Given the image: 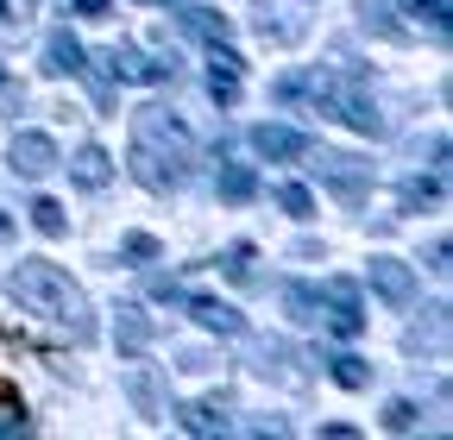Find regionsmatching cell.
<instances>
[{
    "mask_svg": "<svg viewBox=\"0 0 453 440\" xmlns=\"http://www.w3.org/2000/svg\"><path fill=\"white\" fill-rule=\"evenodd\" d=\"M189 157H196V139L177 114H164V107H139L133 120V177L157 195L183 189L189 183Z\"/></svg>",
    "mask_w": 453,
    "mask_h": 440,
    "instance_id": "1",
    "label": "cell"
},
{
    "mask_svg": "<svg viewBox=\"0 0 453 440\" xmlns=\"http://www.w3.org/2000/svg\"><path fill=\"white\" fill-rule=\"evenodd\" d=\"M7 290H13V302L26 308V315H44V321H57L64 334L76 340V346H88L95 340V321H88V296L64 277L57 264H44V258H19L13 264V277H7Z\"/></svg>",
    "mask_w": 453,
    "mask_h": 440,
    "instance_id": "2",
    "label": "cell"
},
{
    "mask_svg": "<svg viewBox=\"0 0 453 440\" xmlns=\"http://www.w3.org/2000/svg\"><path fill=\"white\" fill-rule=\"evenodd\" d=\"M303 95H315V107L321 114H340L353 133H365V139H378L384 133V114L372 107V95H365V82L359 76H283L277 82V101H303Z\"/></svg>",
    "mask_w": 453,
    "mask_h": 440,
    "instance_id": "3",
    "label": "cell"
},
{
    "mask_svg": "<svg viewBox=\"0 0 453 440\" xmlns=\"http://www.w3.org/2000/svg\"><path fill=\"white\" fill-rule=\"evenodd\" d=\"M101 76L107 82H145V88H157V82H177V64L145 57L139 44H107L101 50Z\"/></svg>",
    "mask_w": 453,
    "mask_h": 440,
    "instance_id": "4",
    "label": "cell"
},
{
    "mask_svg": "<svg viewBox=\"0 0 453 440\" xmlns=\"http://www.w3.org/2000/svg\"><path fill=\"white\" fill-rule=\"evenodd\" d=\"M321 308H327L321 321L334 327V334H340V340H353V334H359V327H365V308H359V290H353L347 277H327V290H321Z\"/></svg>",
    "mask_w": 453,
    "mask_h": 440,
    "instance_id": "5",
    "label": "cell"
},
{
    "mask_svg": "<svg viewBox=\"0 0 453 440\" xmlns=\"http://www.w3.org/2000/svg\"><path fill=\"white\" fill-rule=\"evenodd\" d=\"M365 277H372V290H378L390 308H410V302H416V270H410L403 258H372Z\"/></svg>",
    "mask_w": 453,
    "mask_h": 440,
    "instance_id": "6",
    "label": "cell"
},
{
    "mask_svg": "<svg viewBox=\"0 0 453 440\" xmlns=\"http://www.w3.org/2000/svg\"><path fill=\"white\" fill-rule=\"evenodd\" d=\"M252 151L258 157H271V163H290V157H309L315 151V139L309 133H296V126H252Z\"/></svg>",
    "mask_w": 453,
    "mask_h": 440,
    "instance_id": "7",
    "label": "cell"
},
{
    "mask_svg": "<svg viewBox=\"0 0 453 440\" xmlns=\"http://www.w3.org/2000/svg\"><path fill=\"white\" fill-rule=\"evenodd\" d=\"M57 163H64V157H57L50 133H19L13 139V177H50Z\"/></svg>",
    "mask_w": 453,
    "mask_h": 440,
    "instance_id": "8",
    "label": "cell"
},
{
    "mask_svg": "<svg viewBox=\"0 0 453 440\" xmlns=\"http://www.w3.org/2000/svg\"><path fill=\"white\" fill-rule=\"evenodd\" d=\"M183 308L208 327V334H220V340H240L246 334V315L234 302H220V296H183Z\"/></svg>",
    "mask_w": 453,
    "mask_h": 440,
    "instance_id": "9",
    "label": "cell"
},
{
    "mask_svg": "<svg viewBox=\"0 0 453 440\" xmlns=\"http://www.w3.org/2000/svg\"><path fill=\"white\" fill-rule=\"evenodd\" d=\"M82 70H88V50L70 32H50L44 38V76H82Z\"/></svg>",
    "mask_w": 453,
    "mask_h": 440,
    "instance_id": "10",
    "label": "cell"
},
{
    "mask_svg": "<svg viewBox=\"0 0 453 440\" xmlns=\"http://www.w3.org/2000/svg\"><path fill=\"white\" fill-rule=\"evenodd\" d=\"M315 171H327V183L340 189V201H365V171H359V157H340V151H321Z\"/></svg>",
    "mask_w": 453,
    "mask_h": 440,
    "instance_id": "11",
    "label": "cell"
},
{
    "mask_svg": "<svg viewBox=\"0 0 453 440\" xmlns=\"http://www.w3.org/2000/svg\"><path fill=\"white\" fill-rule=\"evenodd\" d=\"M208 95H214L220 107L240 101V57H234L226 44H214V57H208Z\"/></svg>",
    "mask_w": 453,
    "mask_h": 440,
    "instance_id": "12",
    "label": "cell"
},
{
    "mask_svg": "<svg viewBox=\"0 0 453 440\" xmlns=\"http://www.w3.org/2000/svg\"><path fill=\"white\" fill-rule=\"evenodd\" d=\"M70 177H76L82 189H107V183H113V157H107L101 145H82V151L70 157Z\"/></svg>",
    "mask_w": 453,
    "mask_h": 440,
    "instance_id": "13",
    "label": "cell"
},
{
    "mask_svg": "<svg viewBox=\"0 0 453 440\" xmlns=\"http://www.w3.org/2000/svg\"><path fill=\"white\" fill-rule=\"evenodd\" d=\"M214 189H220V201H234V208L258 201V177L246 171V163H220V177H214Z\"/></svg>",
    "mask_w": 453,
    "mask_h": 440,
    "instance_id": "14",
    "label": "cell"
},
{
    "mask_svg": "<svg viewBox=\"0 0 453 440\" xmlns=\"http://www.w3.org/2000/svg\"><path fill=\"white\" fill-rule=\"evenodd\" d=\"M113 334H120V353H127V359H139V353L151 346V321H145V308H133V302H127Z\"/></svg>",
    "mask_w": 453,
    "mask_h": 440,
    "instance_id": "15",
    "label": "cell"
},
{
    "mask_svg": "<svg viewBox=\"0 0 453 440\" xmlns=\"http://www.w3.org/2000/svg\"><path fill=\"white\" fill-rule=\"evenodd\" d=\"M283 308H290V321H303V327H321V290H309V284H290L283 290Z\"/></svg>",
    "mask_w": 453,
    "mask_h": 440,
    "instance_id": "16",
    "label": "cell"
},
{
    "mask_svg": "<svg viewBox=\"0 0 453 440\" xmlns=\"http://www.w3.org/2000/svg\"><path fill=\"white\" fill-rule=\"evenodd\" d=\"M327 377L340 383V391H365V383H372V365L353 359V353H334V359H327Z\"/></svg>",
    "mask_w": 453,
    "mask_h": 440,
    "instance_id": "17",
    "label": "cell"
},
{
    "mask_svg": "<svg viewBox=\"0 0 453 440\" xmlns=\"http://www.w3.org/2000/svg\"><path fill=\"white\" fill-rule=\"evenodd\" d=\"M177 421H183V434H226V415L214 403H183Z\"/></svg>",
    "mask_w": 453,
    "mask_h": 440,
    "instance_id": "18",
    "label": "cell"
},
{
    "mask_svg": "<svg viewBox=\"0 0 453 440\" xmlns=\"http://www.w3.org/2000/svg\"><path fill=\"white\" fill-rule=\"evenodd\" d=\"M32 227H38L44 239H64V233H70V220H64V201L38 195V201H32Z\"/></svg>",
    "mask_w": 453,
    "mask_h": 440,
    "instance_id": "19",
    "label": "cell"
},
{
    "mask_svg": "<svg viewBox=\"0 0 453 440\" xmlns=\"http://www.w3.org/2000/svg\"><path fill=\"white\" fill-rule=\"evenodd\" d=\"M127 397L139 403V415H164V403H157V377L139 365V371H127Z\"/></svg>",
    "mask_w": 453,
    "mask_h": 440,
    "instance_id": "20",
    "label": "cell"
},
{
    "mask_svg": "<svg viewBox=\"0 0 453 440\" xmlns=\"http://www.w3.org/2000/svg\"><path fill=\"white\" fill-rule=\"evenodd\" d=\"M183 26H189L196 38H208V44H226V32H234V26H226V13H208V7H189Z\"/></svg>",
    "mask_w": 453,
    "mask_h": 440,
    "instance_id": "21",
    "label": "cell"
},
{
    "mask_svg": "<svg viewBox=\"0 0 453 440\" xmlns=\"http://www.w3.org/2000/svg\"><path fill=\"white\" fill-rule=\"evenodd\" d=\"M403 208L416 214V208H441V177H410L403 183Z\"/></svg>",
    "mask_w": 453,
    "mask_h": 440,
    "instance_id": "22",
    "label": "cell"
},
{
    "mask_svg": "<svg viewBox=\"0 0 453 440\" xmlns=\"http://www.w3.org/2000/svg\"><path fill=\"white\" fill-rule=\"evenodd\" d=\"M277 208L296 214V220H309V214H315V195H309L303 183H277Z\"/></svg>",
    "mask_w": 453,
    "mask_h": 440,
    "instance_id": "23",
    "label": "cell"
},
{
    "mask_svg": "<svg viewBox=\"0 0 453 440\" xmlns=\"http://www.w3.org/2000/svg\"><path fill=\"white\" fill-rule=\"evenodd\" d=\"M359 19H365V32H378V38H403V26L390 19V7H384V0H365V7H359Z\"/></svg>",
    "mask_w": 453,
    "mask_h": 440,
    "instance_id": "24",
    "label": "cell"
},
{
    "mask_svg": "<svg viewBox=\"0 0 453 440\" xmlns=\"http://www.w3.org/2000/svg\"><path fill=\"white\" fill-rule=\"evenodd\" d=\"M0 434H26V403L0 383Z\"/></svg>",
    "mask_w": 453,
    "mask_h": 440,
    "instance_id": "25",
    "label": "cell"
},
{
    "mask_svg": "<svg viewBox=\"0 0 453 440\" xmlns=\"http://www.w3.org/2000/svg\"><path fill=\"white\" fill-rule=\"evenodd\" d=\"M384 428H390V434H410V428H416V403H410V397H396V403L384 409Z\"/></svg>",
    "mask_w": 453,
    "mask_h": 440,
    "instance_id": "26",
    "label": "cell"
},
{
    "mask_svg": "<svg viewBox=\"0 0 453 440\" xmlns=\"http://www.w3.org/2000/svg\"><path fill=\"white\" fill-rule=\"evenodd\" d=\"M410 13H422V19H428V32H434V38H447V0H410Z\"/></svg>",
    "mask_w": 453,
    "mask_h": 440,
    "instance_id": "27",
    "label": "cell"
},
{
    "mask_svg": "<svg viewBox=\"0 0 453 440\" xmlns=\"http://www.w3.org/2000/svg\"><path fill=\"white\" fill-rule=\"evenodd\" d=\"M226 277H234V284H252V246H234V252H226Z\"/></svg>",
    "mask_w": 453,
    "mask_h": 440,
    "instance_id": "28",
    "label": "cell"
},
{
    "mask_svg": "<svg viewBox=\"0 0 453 440\" xmlns=\"http://www.w3.org/2000/svg\"><path fill=\"white\" fill-rule=\"evenodd\" d=\"M120 252H127L133 264H145V258H157V239H151V233H133V239H127Z\"/></svg>",
    "mask_w": 453,
    "mask_h": 440,
    "instance_id": "29",
    "label": "cell"
},
{
    "mask_svg": "<svg viewBox=\"0 0 453 440\" xmlns=\"http://www.w3.org/2000/svg\"><path fill=\"white\" fill-rule=\"evenodd\" d=\"M151 296H157V302H183L189 290H183V284H170V277H151Z\"/></svg>",
    "mask_w": 453,
    "mask_h": 440,
    "instance_id": "30",
    "label": "cell"
},
{
    "mask_svg": "<svg viewBox=\"0 0 453 440\" xmlns=\"http://www.w3.org/2000/svg\"><path fill=\"white\" fill-rule=\"evenodd\" d=\"M70 7H76L82 19H107V13H113V0H70Z\"/></svg>",
    "mask_w": 453,
    "mask_h": 440,
    "instance_id": "31",
    "label": "cell"
},
{
    "mask_svg": "<svg viewBox=\"0 0 453 440\" xmlns=\"http://www.w3.org/2000/svg\"><path fill=\"white\" fill-rule=\"evenodd\" d=\"M13 239V214H0V246H7Z\"/></svg>",
    "mask_w": 453,
    "mask_h": 440,
    "instance_id": "32",
    "label": "cell"
},
{
    "mask_svg": "<svg viewBox=\"0 0 453 440\" xmlns=\"http://www.w3.org/2000/svg\"><path fill=\"white\" fill-rule=\"evenodd\" d=\"M0 19H13V13H7V0H0Z\"/></svg>",
    "mask_w": 453,
    "mask_h": 440,
    "instance_id": "33",
    "label": "cell"
},
{
    "mask_svg": "<svg viewBox=\"0 0 453 440\" xmlns=\"http://www.w3.org/2000/svg\"><path fill=\"white\" fill-rule=\"evenodd\" d=\"M139 7H164V0H139Z\"/></svg>",
    "mask_w": 453,
    "mask_h": 440,
    "instance_id": "34",
    "label": "cell"
},
{
    "mask_svg": "<svg viewBox=\"0 0 453 440\" xmlns=\"http://www.w3.org/2000/svg\"><path fill=\"white\" fill-rule=\"evenodd\" d=\"M0 88H7V64H0Z\"/></svg>",
    "mask_w": 453,
    "mask_h": 440,
    "instance_id": "35",
    "label": "cell"
}]
</instances>
